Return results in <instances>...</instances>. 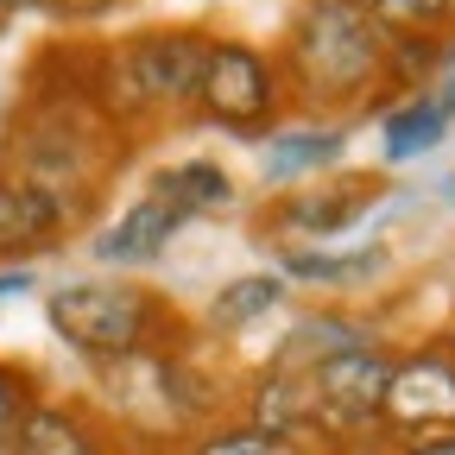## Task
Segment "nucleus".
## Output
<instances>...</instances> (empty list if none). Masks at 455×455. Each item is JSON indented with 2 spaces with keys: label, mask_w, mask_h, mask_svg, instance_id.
I'll return each mask as SVG.
<instances>
[{
  "label": "nucleus",
  "mask_w": 455,
  "mask_h": 455,
  "mask_svg": "<svg viewBox=\"0 0 455 455\" xmlns=\"http://www.w3.org/2000/svg\"><path fill=\"white\" fill-rule=\"evenodd\" d=\"M392 455H455V430H436V436H411V443H392Z\"/></svg>",
  "instance_id": "obj_24"
},
{
  "label": "nucleus",
  "mask_w": 455,
  "mask_h": 455,
  "mask_svg": "<svg viewBox=\"0 0 455 455\" xmlns=\"http://www.w3.org/2000/svg\"><path fill=\"white\" fill-rule=\"evenodd\" d=\"M392 266L386 247H361V253H316V247H291L284 253V272L298 284H316V291H348V284H367Z\"/></svg>",
  "instance_id": "obj_18"
},
{
  "label": "nucleus",
  "mask_w": 455,
  "mask_h": 455,
  "mask_svg": "<svg viewBox=\"0 0 455 455\" xmlns=\"http://www.w3.org/2000/svg\"><path fill=\"white\" fill-rule=\"evenodd\" d=\"M127 133H114L83 95H26V108L7 127V171L13 184L38 190L64 228H83L101 209V190L114 178V164L127 158Z\"/></svg>",
  "instance_id": "obj_1"
},
{
  "label": "nucleus",
  "mask_w": 455,
  "mask_h": 455,
  "mask_svg": "<svg viewBox=\"0 0 455 455\" xmlns=\"http://www.w3.org/2000/svg\"><path fill=\"white\" fill-rule=\"evenodd\" d=\"M32 291V272H0V298H20Z\"/></svg>",
  "instance_id": "obj_25"
},
{
  "label": "nucleus",
  "mask_w": 455,
  "mask_h": 455,
  "mask_svg": "<svg viewBox=\"0 0 455 455\" xmlns=\"http://www.w3.org/2000/svg\"><path fill=\"white\" fill-rule=\"evenodd\" d=\"M146 196H158L178 221H196V215L235 209V178H228V164H215V158H184V164L152 171V178H146Z\"/></svg>",
  "instance_id": "obj_13"
},
{
  "label": "nucleus",
  "mask_w": 455,
  "mask_h": 455,
  "mask_svg": "<svg viewBox=\"0 0 455 455\" xmlns=\"http://www.w3.org/2000/svg\"><path fill=\"white\" fill-rule=\"evenodd\" d=\"M241 424L266 430V436H310V379L291 373V367H259L247 386H241Z\"/></svg>",
  "instance_id": "obj_12"
},
{
  "label": "nucleus",
  "mask_w": 455,
  "mask_h": 455,
  "mask_svg": "<svg viewBox=\"0 0 455 455\" xmlns=\"http://www.w3.org/2000/svg\"><path fill=\"white\" fill-rule=\"evenodd\" d=\"M436 348H443V355H449V361H455V316H449V329H443V335H436Z\"/></svg>",
  "instance_id": "obj_27"
},
{
  "label": "nucleus",
  "mask_w": 455,
  "mask_h": 455,
  "mask_svg": "<svg viewBox=\"0 0 455 455\" xmlns=\"http://www.w3.org/2000/svg\"><path fill=\"white\" fill-rule=\"evenodd\" d=\"M209 38L215 32H203V26H152V32L89 44L83 101L127 140L146 127H164V121L178 127V114H190V101H196Z\"/></svg>",
  "instance_id": "obj_3"
},
{
  "label": "nucleus",
  "mask_w": 455,
  "mask_h": 455,
  "mask_svg": "<svg viewBox=\"0 0 455 455\" xmlns=\"http://www.w3.org/2000/svg\"><path fill=\"white\" fill-rule=\"evenodd\" d=\"M7 455H121V449H114V436L95 411L70 405V398H38Z\"/></svg>",
  "instance_id": "obj_10"
},
{
  "label": "nucleus",
  "mask_w": 455,
  "mask_h": 455,
  "mask_svg": "<svg viewBox=\"0 0 455 455\" xmlns=\"http://www.w3.org/2000/svg\"><path fill=\"white\" fill-rule=\"evenodd\" d=\"M190 455H329V449L304 436H266L253 424H209L190 436Z\"/></svg>",
  "instance_id": "obj_19"
},
{
  "label": "nucleus",
  "mask_w": 455,
  "mask_h": 455,
  "mask_svg": "<svg viewBox=\"0 0 455 455\" xmlns=\"http://www.w3.org/2000/svg\"><path fill=\"white\" fill-rule=\"evenodd\" d=\"M361 341H373V329L361 316H341V310H323V316H298L291 329H284V341L272 348L266 367H291V373H310L316 361L341 355V348H361Z\"/></svg>",
  "instance_id": "obj_15"
},
{
  "label": "nucleus",
  "mask_w": 455,
  "mask_h": 455,
  "mask_svg": "<svg viewBox=\"0 0 455 455\" xmlns=\"http://www.w3.org/2000/svg\"><path fill=\"white\" fill-rule=\"evenodd\" d=\"M455 430V361L436 341L392 355V379H386V405H379V436L386 443H411V436H436Z\"/></svg>",
  "instance_id": "obj_7"
},
{
  "label": "nucleus",
  "mask_w": 455,
  "mask_h": 455,
  "mask_svg": "<svg viewBox=\"0 0 455 455\" xmlns=\"http://www.w3.org/2000/svg\"><path fill=\"white\" fill-rule=\"evenodd\" d=\"M424 95L455 121V26H443V51H436V70H430V89Z\"/></svg>",
  "instance_id": "obj_22"
},
{
  "label": "nucleus",
  "mask_w": 455,
  "mask_h": 455,
  "mask_svg": "<svg viewBox=\"0 0 455 455\" xmlns=\"http://www.w3.org/2000/svg\"><path fill=\"white\" fill-rule=\"evenodd\" d=\"M449 133V114L430 101V95H398L392 108H379V146H386V164H411L424 152H436Z\"/></svg>",
  "instance_id": "obj_17"
},
{
  "label": "nucleus",
  "mask_w": 455,
  "mask_h": 455,
  "mask_svg": "<svg viewBox=\"0 0 455 455\" xmlns=\"http://www.w3.org/2000/svg\"><path fill=\"white\" fill-rule=\"evenodd\" d=\"M278 304H284V278H278V272H241V278H228L221 291L209 298L203 329H209L215 341H221V335H241V329L266 323Z\"/></svg>",
  "instance_id": "obj_16"
},
{
  "label": "nucleus",
  "mask_w": 455,
  "mask_h": 455,
  "mask_svg": "<svg viewBox=\"0 0 455 455\" xmlns=\"http://www.w3.org/2000/svg\"><path fill=\"white\" fill-rule=\"evenodd\" d=\"M38 373L32 367H20V361H0V455L13 449V436H20V424H26V411L38 405Z\"/></svg>",
  "instance_id": "obj_20"
},
{
  "label": "nucleus",
  "mask_w": 455,
  "mask_h": 455,
  "mask_svg": "<svg viewBox=\"0 0 455 455\" xmlns=\"http://www.w3.org/2000/svg\"><path fill=\"white\" fill-rule=\"evenodd\" d=\"M32 7H44V0H0V32H7V20H20V13H32Z\"/></svg>",
  "instance_id": "obj_26"
},
{
  "label": "nucleus",
  "mask_w": 455,
  "mask_h": 455,
  "mask_svg": "<svg viewBox=\"0 0 455 455\" xmlns=\"http://www.w3.org/2000/svg\"><path fill=\"white\" fill-rule=\"evenodd\" d=\"M190 114L241 140H266L272 121H284V83H278L272 51H259L247 38H209Z\"/></svg>",
  "instance_id": "obj_5"
},
{
  "label": "nucleus",
  "mask_w": 455,
  "mask_h": 455,
  "mask_svg": "<svg viewBox=\"0 0 455 455\" xmlns=\"http://www.w3.org/2000/svg\"><path fill=\"white\" fill-rule=\"evenodd\" d=\"M449 13H455V0H386L379 26L386 32H443Z\"/></svg>",
  "instance_id": "obj_21"
},
{
  "label": "nucleus",
  "mask_w": 455,
  "mask_h": 455,
  "mask_svg": "<svg viewBox=\"0 0 455 455\" xmlns=\"http://www.w3.org/2000/svg\"><path fill=\"white\" fill-rule=\"evenodd\" d=\"M64 235H70L64 215H57L38 190L13 184L7 171H0V259H32V253L57 247Z\"/></svg>",
  "instance_id": "obj_14"
},
{
  "label": "nucleus",
  "mask_w": 455,
  "mask_h": 455,
  "mask_svg": "<svg viewBox=\"0 0 455 455\" xmlns=\"http://www.w3.org/2000/svg\"><path fill=\"white\" fill-rule=\"evenodd\" d=\"M392 355L398 348H386V341H361V348H341L304 373L310 379V436L323 449H361L379 436Z\"/></svg>",
  "instance_id": "obj_6"
},
{
  "label": "nucleus",
  "mask_w": 455,
  "mask_h": 455,
  "mask_svg": "<svg viewBox=\"0 0 455 455\" xmlns=\"http://www.w3.org/2000/svg\"><path fill=\"white\" fill-rule=\"evenodd\" d=\"M341 152H348V127L341 121H291L259 140V164H266L259 178L278 190H298V184L323 178V171H335Z\"/></svg>",
  "instance_id": "obj_9"
},
{
  "label": "nucleus",
  "mask_w": 455,
  "mask_h": 455,
  "mask_svg": "<svg viewBox=\"0 0 455 455\" xmlns=\"http://www.w3.org/2000/svg\"><path fill=\"white\" fill-rule=\"evenodd\" d=\"M178 228H184L178 215H171L158 196L140 190V196L95 235V259H101V266H121V272H127V266H152V259L171 247V235H178Z\"/></svg>",
  "instance_id": "obj_11"
},
{
  "label": "nucleus",
  "mask_w": 455,
  "mask_h": 455,
  "mask_svg": "<svg viewBox=\"0 0 455 455\" xmlns=\"http://www.w3.org/2000/svg\"><path fill=\"white\" fill-rule=\"evenodd\" d=\"M121 0H44V13H57V20H70V26H83V20H108Z\"/></svg>",
  "instance_id": "obj_23"
},
{
  "label": "nucleus",
  "mask_w": 455,
  "mask_h": 455,
  "mask_svg": "<svg viewBox=\"0 0 455 455\" xmlns=\"http://www.w3.org/2000/svg\"><path fill=\"white\" fill-rule=\"evenodd\" d=\"M379 196H386V171H323V178H310L298 190H278L259 209V221H266V235L329 241V235H348Z\"/></svg>",
  "instance_id": "obj_8"
},
{
  "label": "nucleus",
  "mask_w": 455,
  "mask_h": 455,
  "mask_svg": "<svg viewBox=\"0 0 455 455\" xmlns=\"http://www.w3.org/2000/svg\"><path fill=\"white\" fill-rule=\"evenodd\" d=\"M57 341H70L89 361H133V355H178L196 341L184 310L158 298L146 278H83L51 291L44 304Z\"/></svg>",
  "instance_id": "obj_4"
},
{
  "label": "nucleus",
  "mask_w": 455,
  "mask_h": 455,
  "mask_svg": "<svg viewBox=\"0 0 455 455\" xmlns=\"http://www.w3.org/2000/svg\"><path fill=\"white\" fill-rule=\"evenodd\" d=\"M272 64L284 83V114L386 108V26L355 0H298Z\"/></svg>",
  "instance_id": "obj_2"
}]
</instances>
